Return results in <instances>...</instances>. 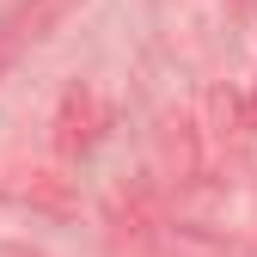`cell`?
Segmentation results:
<instances>
[{
  "label": "cell",
  "mask_w": 257,
  "mask_h": 257,
  "mask_svg": "<svg viewBox=\"0 0 257 257\" xmlns=\"http://www.w3.org/2000/svg\"><path fill=\"white\" fill-rule=\"evenodd\" d=\"M98 128H104V98L92 86H68V98L55 110V153H68V159L92 153L98 147Z\"/></svg>",
  "instance_id": "6da1fadb"
},
{
  "label": "cell",
  "mask_w": 257,
  "mask_h": 257,
  "mask_svg": "<svg viewBox=\"0 0 257 257\" xmlns=\"http://www.w3.org/2000/svg\"><path fill=\"white\" fill-rule=\"evenodd\" d=\"M49 13H55V0H19V7L0 19V74L19 61V49H25V43H37V37H43Z\"/></svg>",
  "instance_id": "7a4b0ae2"
},
{
  "label": "cell",
  "mask_w": 257,
  "mask_h": 257,
  "mask_svg": "<svg viewBox=\"0 0 257 257\" xmlns=\"http://www.w3.org/2000/svg\"><path fill=\"white\" fill-rule=\"evenodd\" d=\"M245 122H251V128H257V92H251V104H245Z\"/></svg>",
  "instance_id": "3957f363"
},
{
  "label": "cell",
  "mask_w": 257,
  "mask_h": 257,
  "mask_svg": "<svg viewBox=\"0 0 257 257\" xmlns=\"http://www.w3.org/2000/svg\"><path fill=\"white\" fill-rule=\"evenodd\" d=\"M233 7H245V0H233Z\"/></svg>",
  "instance_id": "277c9868"
}]
</instances>
